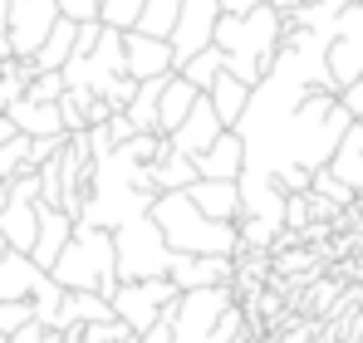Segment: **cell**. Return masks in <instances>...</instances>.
<instances>
[{
	"instance_id": "6da1fadb",
	"label": "cell",
	"mask_w": 363,
	"mask_h": 343,
	"mask_svg": "<svg viewBox=\"0 0 363 343\" xmlns=\"http://www.w3.org/2000/svg\"><path fill=\"white\" fill-rule=\"evenodd\" d=\"M152 176L143 162H133L123 147H108L94 172H89V186H84V201H79V216L74 221H84V226H104L113 230L123 221H133V216H147V206H152Z\"/></svg>"
},
{
	"instance_id": "7a4b0ae2",
	"label": "cell",
	"mask_w": 363,
	"mask_h": 343,
	"mask_svg": "<svg viewBox=\"0 0 363 343\" xmlns=\"http://www.w3.org/2000/svg\"><path fill=\"white\" fill-rule=\"evenodd\" d=\"M147 216L157 221L172 255H241L236 221H211L186 191H157Z\"/></svg>"
},
{
	"instance_id": "3957f363",
	"label": "cell",
	"mask_w": 363,
	"mask_h": 343,
	"mask_svg": "<svg viewBox=\"0 0 363 343\" xmlns=\"http://www.w3.org/2000/svg\"><path fill=\"white\" fill-rule=\"evenodd\" d=\"M280 35H285V15L275 5H255L245 15H221L211 45L226 55V69L241 84H260V74L270 69V59L280 50Z\"/></svg>"
},
{
	"instance_id": "277c9868",
	"label": "cell",
	"mask_w": 363,
	"mask_h": 343,
	"mask_svg": "<svg viewBox=\"0 0 363 343\" xmlns=\"http://www.w3.org/2000/svg\"><path fill=\"white\" fill-rule=\"evenodd\" d=\"M60 289H94V294H113L118 285V260H113V230L84 226L74 221V235L64 240L60 260L50 265Z\"/></svg>"
},
{
	"instance_id": "5b68a950",
	"label": "cell",
	"mask_w": 363,
	"mask_h": 343,
	"mask_svg": "<svg viewBox=\"0 0 363 343\" xmlns=\"http://www.w3.org/2000/svg\"><path fill=\"white\" fill-rule=\"evenodd\" d=\"M113 260H118V280H157V275H167L172 250L152 216H133L113 226Z\"/></svg>"
},
{
	"instance_id": "8992f818",
	"label": "cell",
	"mask_w": 363,
	"mask_h": 343,
	"mask_svg": "<svg viewBox=\"0 0 363 343\" xmlns=\"http://www.w3.org/2000/svg\"><path fill=\"white\" fill-rule=\"evenodd\" d=\"M236 304V285H206V289H182L177 299L162 309L172 324V343H211L216 319Z\"/></svg>"
},
{
	"instance_id": "52a82bcc",
	"label": "cell",
	"mask_w": 363,
	"mask_h": 343,
	"mask_svg": "<svg viewBox=\"0 0 363 343\" xmlns=\"http://www.w3.org/2000/svg\"><path fill=\"white\" fill-rule=\"evenodd\" d=\"M182 289L167 280V275H157V280H118L113 294H108V304H113V319H123L133 334H143L147 324H157L162 319V309L177 299Z\"/></svg>"
},
{
	"instance_id": "ba28073f",
	"label": "cell",
	"mask_w": 363,
	"mask_h": 343,
	"mask_svg": "<svg viewBox=\"0 0 363 343\" xmlns=\"http://www.w3.org/2000/svg\"><path fill=\"white\" fill-rule=\"evenodd\" d=\"M324 64H329V79H334V94L344 84L363 79V0H349L334 20V35L324 45Z\"/></svg>"
},
{
	"instance_id": "9c48e42d",
	"label": "cell",
	"mask_w": 363,
	"mask_h": 343,
	"mask_svg": "<svg viewBox=\"0 0 363 343\" xmlns=\"http://www.w3.org/2000/svg\"><path fill=\"white\" fill-rule=\"evenodd\" d=\"M60 5L55 0H10L5 5V40H10V59L30 64L35 50L45 45V35L55 30Z\"/></svg>"
},
{
	"instance_id": "30bf717a",
	"label": "cell",
	"mask_w": 363,
	"mask_h": 343,
	"mask_svg": "<svg viewBox=\"0 0 363 343\" xmlns=\"http://www.w3.org/2000/svg\"><path fill=\"white\" fill-rule=\"evenodd\" d=\"M216 20H221V0H182V5H177V20H172V30H167L172 69H177L182 59H191L196 50H206V45H211Z\"/></svg>"
},
{
	"instance_id": "8fae6325",
	"label": "cell",
	"mask_w": 363,
	"mask_h": 343,
	"mask_svg": "<svg viewBox=\"0 0 363 343\" xmlns=\"http://www.w3.org/2000/svg\"><path fill=\"white\" fill-rule=\"evenodd\" d=\"M236 186H241V216L265 221V226H275V230H285V186H280L270 172L241 167ZM241 216H236V221H241Z\"/></svg>"
},
{
	"instance_id": "7c38bea8",
	"label": "cell",
	"mask_w": 363,
	"mask_h": 343,
	"mask_svg": "<svg viewBox=\"0 0 363 343\" xmlns=\"http://www.w3.org/2000/svg\"><path fill=\"white\" fill-rule=\"evenodd\" d=\"M123 74L128 79H162V74H172V45L162 35L123 30Z\"/></svg>"
},
{
	"instance_id": "4fadbf2b",
	"label": "cell",
	"mask_w": 363,
	"mask_h": 343,
	"mask_svg": "<svg viewBox=\"0 0 363 343\" xmlns=\"http://www.w3.org/2000/svg\"><path fill=\"white\" fill-rule=\"evenodd\" d=\"M167 280L177 289H206L236 280V255H172Z\"/></svg>"
},
{
	"instance_id": "5bb4252c",
	"label": "cell",
	"mask_w": 363,
	"mask_h": 343,
	"mask_svg": "<svg viewBox=\"0 0 363 343\" xmlns=\"http://www.w3.org/2000/svg\"><path fill=\"white\" fill-rule=\"evenodd\" d=\"M216 133H221V118H216V108H211V99H206V94H196L191 113L167 133V142H172L177 152H186V157H196V152H206V147L216 142Z\"/></svg>"
},
{
	"instance_id": "9a60e30c",
	"label": "cell",
	"mask_w": 363,
	"mask_h": 343,
	"mask_svg": "<svg viewBox=\"0 0 363 343\" xmlns=\"http://www.w3.org/2000/svg\"><path fill=\"white\" fill-rule=\"evenodd\" d=\"M196 162V176H211V181H236L245 167V142L236 128H221L216 133V142L206 147V152H196L191 157Z\"/></svg>"
},
{
	"instance_id": "2e32d148",
	"label": "cell",
	"mask_w": 363,
	"mask_h": 343,
	"mask_svg": "<svg viewBox=\"0 0 363 343\" xmlns=\"http://www.w3.org/2000/svg\"><path fill=\"white\" fill-rule=\"evenodd\" d=\"M35 230H40V201L35 196H0V235H5L10 250L30 255Z\"/></svg>"
},
{
	"instance_id": "e0dca14e",
	"label": "cell",
	"mask_w": 363,
	"mask_h": 343,
	"mask_svg": "<svg viewBox=\"0 0 363 343\" xmlns=\"http://www.w3.org/2000/svg\"><path fill=\"white\" fill-rule=\"evenodd\" d=\"M69 235H74V216H69L64 206H40V230H35L30 260H35L40 270H50V265L60 260V250H64Z\"/></svg>"
},
{
	"instance_id": "ac0fdd59",
	"label": "cell",
	"mask_w": 363,
	"mask_h": 343,
	"mask_svg": "<svg viewBox=\"0 0 363 343\" xmlns=\"http://www.w3.org/2000/svg\"><path fill=\"white\" fill-rule=\"evenodd\" d=\"M5 118L15 123V133H25V137H69L60 123V103H35V99H15L10 108H5Z\"/></svg>"
},
{
	"instance_id": "d6986e66",
	"label": "cell",
	"mask_w": 363,
	"mask_h": 343,
	"mask_svg": "<svg viewBox=\"0 0 363 343\" xmlns=\"http://www.w3.org/2000/svg\"><path fill=\"white\" fill-rule=\"evenodd\" d=\"M186 196L211 216V221H236L241 216V186L236 181H211V176H196L186 186Z\"/></svg>"
},
{
	"instance_id": "ffe728a7",
	"label": "cell",
	"mask_w": 363,
	"mask_h": 343,
	"mask_svg": "<svg viewBox=\"0 0 363 343\" xmlns=\"http://www.w3.org/2000/svg\"><path fill=\"white\" fill-rule=\"evenodd\" d=\"M40 265L25 255V250H10L5 235H0V299H30V289L40 285Z\"/></svg>"
},
{
	"instance_id": "44dd1931",
	"label": "cell",
	"mask_w": 363,
	"mask_h": 343,
	"mask_svg": "<svg viewBox=\"0 0 363 343\" xmlns=\"http://www.w3.org/2000/svg\"><path fill=\"white\" fill-rule=\"evenodd\" d=\"M196 94H201V89H196V84H186L177 69H172V74L162 79V94H157V133H162V137H167V133L177 128L182 118L191 113Z\"/></svg>"
},
{
	"instance_id": "7402d4cb",
	"label": "cell",
	"mask_w": 363,
	"mask_h": 343,
	"mask_svg": "<svg viewBox=\"0 0 363 343\" xmlns=\"http://www.w3.org/2000/svg\"><path fill=\"white\" fill-rule=\"evenodd\" d=\"M147 176H152V191H186V186L196 181V162L167 142V147L147 162Z\"/></svg>"
},
{
	"instance_id": "603a6c76",
	"label": "cell",
	"mask_w": 363,
	"mask_h": 343,
	"mask_svg": "<svg viewBox=\"0 0 363 343\" xmlns=\"http://www.w3.org/2000/svg\"><path fill=\"white\" fill-rule=\"evenodd\" d=\"M206 99H211V108H216V118H221V128H236V118H241L245 99H250V84H241L231 69H221V74L211 79Z\"/></svg>"
},
{
	"instance_id": "cb8c5ba5",
	"label": "cell",
	"mask_w": 363,
	"mask_h": 343,
	"mask_svg": "<svg viewBox=\"0 0 363 343\" xmlns=\"http://www.w3.org/2000/svg\"><path fill=\"white\" fill-rule=\"evenodd\" d=\"M74 35H79V25L60 15V20H55V30L45 35V45L35 50L30 69H64V64H69V55H74Z\"/></svg>"
},
{
	"instance_id": "d4e9b609",
	"label": "cell",
	"mask_w": 363,
	"mask_h": 343,
	"mask_svg": "<svg viewBox=\"0 0 363 343\" xmlns=\"http://www.w3.org/2000/svg\"><path fill=\"white\" fill-rule=\"evenodd\" d=\"M324 167L334 172V176L354 191V196L363 191V147L354 142V133H344V137H339V147H334V157H329Z\"/></svg>"
},
{
	"instance_id": "484cf974",
	"label": "cell",
	"mask_w": 363,
	"mask_h": 343,
	"mask_svg": "<svg viewBox=\"0 0 363 343\" xmlns=\"http://www.w3.org/2000/svg\"><path fill=\"white\" fill-rule=\"evenodd\" d=\"M221 69H226V55H221L216 45H206V50H196L191 59H182V64H177V74L186 79V84H196L201 94L211 89V79H216Z\"/></svg>"
},
{
	"instance_id": "4316f807",
	"label": "cell",
	"mask_w": 363,
	"mask_h": 343,
	"mask_svg": "<svg viewBox=\"0 0 363 343\" xmlns=\"http://www.w3.org/2000/svg\"><path fill=\"white\" fill-rule=\"evenodd\" d=\"M177 5H182V0H143L138 30H143V35H162V40H167L172 20H177Z\"/></svg>"
},
{
	"instance_id": "83f0119b",
	"label": "cell",
	"mask_w": 363,
	"mask_h": 343,
	"mask_svg": "<svg viewBox=\"0 0 363 343\" xmlns=\"http://www.w3.org/2000/svg\"><path fill=\"white\" fill-rule=\"evenodd\" d=\"M60 94H64V74L60 69H30L25 99H35V103H60Z\"/></svg>"
},
{
	"instance_id": "f1b7e54d",
	"label": "cell",
	"mask_w": 363,
	"mask_h": 343,
	"mask_svg": "<svg viewBox=\"0 0 363 343\" xmlns=\"http://www.w3.org/2000/svg\"><path fill=\"white\" fill-rule=\"evenodd\" d=\"M143 0H99V25L108 30H138Z\"/></svg>"
},
{
	"instance_id": "f546056e",
	"label": "cell",
	"mask_w": 363,
	"mask_h": 343,
	"mask_svg": "<svg viewBox=\"0 0 363 343\" xmlns=\"http://www.w3.org/2000/svg\"><path fill=\"white\" fill-rule=\"evenodd\" d=\"M309 191H314V196H324V201H334V206H349V201H354V191H349V186H344L329 167H314V172H309Z\"/></svg>"
},
{
	"instance_id": "4dcf8cb0",
	"label": "cell",
	"mask_w": 363,
	"mask_h": 343,
	"mask_svg": "<svg viewBox=\"0 0 363 343\" xmlns=\"http://www.w3.org/2000/svg\"><path fill=\"white\" fill-rule=\"evenodd\" d=\"M35 319V304L30 299H0V339H10L20 324Z\"/></svg>"
},
{
	"instance_id": "1f68e13d",
	"label": "cell",
	"mask_w": 363,
	"mask_h": 343,
	"mask_svg": "<svg viewBox=\"0 0 363 343\" xmlns=\"http://www.w3.org/2000/svg\"><path fill=\"white\" fill-rule=\"evenodd\" d=\"M5 343H60V329H50V324L30 319V324H20V329H15Z\"/></svg>"
},
{
	"instance_id": "d6a6232c",
	"label": "cell",
	"mask_w": 363,
	"mask_h": 343,
	"mask_svg": "<svg viewBox=\"0 0 363 343\" xmlns=\"http://www.w3.org/2000/svg\"><path fill=\"white\" fill-rule=\"evenodd\" d=\"M60 5L64 20H74V25H84V20H99V0H55Z\"/></svg>"
},
{
	"instance_id": "836d02e7",
	"label": "cell",
	"mask_w": 363,
	"mask_h": 343,
	"mask_svg": "<svg viewBox=\"0 0 363 343\" xmlns=\"http://www.w3.org/2000/svg\"><path fill=\"white\" fill-rule=\"evenodd\" d=\"M339 103L349 108V118H363V79H354V84L339 89Z\"/></svg>"
},
{
	"instance_id": "e575fe53",
	"label": "cell",
	"mask_w": 363,
	"mask_h": 343,
	"mask_svg": "<svg viewBox=\"0 0 363 343\" xmlns=\"http://www.w3.org/2000/svg\"><path fill=\"white\" fill-rule=\"evenodd\" d=\"M275 181H280L285 191H309V172H304V167H280V172H275Z\"/></svg>"
},
{
	"instance_id": "d590c367",
	"label": "cell",
	"mask_w": 363,
	"mask_h": 343,
	"mask_svg": "<svg viewBox=\"0 0 363 343\" xmlns=\"http://www.w3.org/2000/svg\"><path fill=\"white\" fill-rule=\"evenodd\" d=\"M138 343H172V324H167V314H162L157 324H147V329L138 334Z\"/></svg>"
},
{
	"instance_id": "8d00e7d4",
	"label": "cell",
	"mask_w": 363,
	"mask_h": 343,
	"mask_svg": "<svg viewBox=\"0 0 363 343\" xmlns=\"http://www.w3.org/2000/svg\"><path fill=\"white\" fill-rule=\"evenodd\" d=\"M255 5H265V0H221V15H245Z\"/></svg>"
},
{
	"instance_id": "74e56055",
	"label": "cell",
	"mask_w": 363,
	"mask_h": 343,
	"mask_svg": "<svg viewBox=\"0 0 363 343\" xmlns=\"http://www.w3.org/2000/svg\"><path fill=\"white\" fill-rule=\"evenodd\" d=\"M108 113H113V108H108V103H104V99H94V103H89V128H94V123H108Z\"/></svg>"
},
{
	"instance_id": "f35d334b",
	"label": "cell",
	"mask_w": 363,
	"mask_h": 343,
	"mask_svg": "<svg viewBox=\"0 0 363 343\" xmlns=\"http://www.w3.org/2000/svg\"><path fill=\"white\" fill-rule=\"evenodd\" d=\"M265 5H275L280 15H290V10H300V5H309V0H265Z\"/></svg>"
},
{
	"instance_id": "ab89813d",
	"label": "cell",
	"mask_w": 363,
	"mask_h": 343,
	"mask_svg": "<svg viewBox=\"0 0 363 343\" xmlns=\"http://www.w3.org/2000/svg\"><path fill=\"white\" fill-rule=\"evenodd\" d=\"M5 137H15V123H10V118L0 113V142H5Z\"/></svg>"
},
{
	"instance_id": "60d3db41",
	"label": "cell",
	"mask_w": 363,
	"mask_h": 343,
	"mask_svg": "<svg viewBox=\"0 0 363 343\" xmlns=\"http://www.w3.org/2000/svg\"><path fill=\"white\" fill-rule=\"evenodd\" d=\"M349 133H354V142L363 147V118H354V123H349Z\"/></svg>"
},
{
	"instance_id": "b9f144b4",
	"label": "cell",
	"mask_w": 363,
	"mask_h": 343,
	"mask_svg": "<svg viewBox=\"0 0 363 343\" xmlns=\"http://www.w3.org/2000/svg\"><path fill=\"white\" fill-rule=\"evenodd\" d=\"M231 343H255V339H250V334H245V329H241V334H236V339H231Z\"/></svg>"
},
{
	"instance_id": "7bdbcfd3",
	"label": "cell",
	"mask_w": 363,
	"mask_h": 343,
	"mask_svg": "<svg viewBox=\"0 0 363 343\" xmlns=\"http://www.w3.org/2000/svg\"><path fill=\"white\" fill-rule=\"evenodd\" d=\"M5 5H10V0H0V25H5Z\"/></svg>"
},
{
	"instance_id": "ee69618b",
	"label": "cell",
	"mask_w": 363,
	"mask_h": 343,
	"mask_svg": "<svg viewBox=\"0 0 363 343\" xmlns=\"http://www.w3.org/2000/svg\"><path fill=\"white\" fill-rule=\"evenodd\" d=\"M0 343H5V339H0Z\"/></svg>"
}]
</instances>
